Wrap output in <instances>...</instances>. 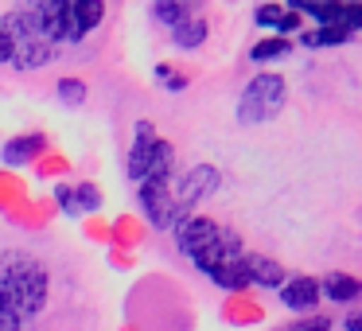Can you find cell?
Returning <instances> with one entry per match:
<instances>
[{"mask_svg":"<svg viewBox=\"0 0 362 331\" xmlns=\"http://www.w3.org/2000/svg\"><path fill=\"white\" fill-rule=\"evenodd\" d=\"M156 16L164 20V24H172V28L183 24V8H180V4H156Z\"/></svg>","mask_w":362,"mask_h":331,"instance_id":"21","label":"cell"},{"mask_svg":"<svg viewBox=\"0 0 362 331\" xmlns=\"http://www.w3.org/2000/svg\"><path fill=\"white\" fill-rule=\"evenodd\" d=\"M203 40H206V24H203V20H183V24L175 28V43H180V47H199Z\"/></svg>","mask_w":362,"mask_h":331,"instance_id":"16","label":"cell"},{"mask_svg":"<svg viewBox=\"0 0 362 331\" xmlns=\"http://www.w3.org/2000/svg\"><path fill=\"white\" fill-rule=\"evenodd\" d=\"M323 292H327L331 300H339V304H346V300H354L362 292V284L354 281V277H346V273H331L327 281H323Z\"/></svg>","mask_w":362,"mask_h":331,"instance_id":"14","label":"cell"},{"mask_svg":"<svg viewBox=\"0 0 362 331\" xmlns=\"http://www.w3.org/2000/svg\"><path fill=\"white\" fill-rule=\"evenodd\" d=\"M296 331H327V320H323V315H320V320L304 323V327H296Z\"/></svg>","mask_w":362,"mask_h":331,"instance_id":"23","label":"cell"},{"mask_svg":"<svg viewBox=\"0 0 362 331\" xmlns=\"http://www.w3.org/2000/svg\"><path fill=\"white\" fill-rule=\"evenodd\" d=\"M35 20V28L43 32V40H78L74 35V24H71V4H63V0H40L35 8H28Z\"/></svg>","mask_w":362,"mask_h":331,"instance_id":"5","label":"cell"},{"mask_svg":"<svg viewBox=\"0 0 362 331\" xmlns=\"http://www.w3.org/2000/svg\"><path fill=\"white\" fill-rule=\"evenodd\" d=\"M59 94H63V102H74V105H78L82 98H86V86H82V82H71V79H66V82H59Z\"/></svg>","mask_w":362,"mask_h":331,"instance_id":"20","label":"cell"},{"mask_svg":"<svg viewBox=\"0 0 362 331\" xmlns=\"http://www.w3.org/2000/svg\"><path fill=\"white\" fill-rule=\"evenodd\" d=\"M141 203H144V211H148L152 226H175V219H183L180 207H175V199L168 195V183L164 180L141 183Z\"/></svg>","mask_w":362,"mask_h":331,"instance_id":"6","label":"cell"},{"mask_svg":"<svg viewBox=\"0 0 362 331\" xmlns=\"http://www.w3.org/2000/svg\"><path fill=\"white\" fill-rule=\"evenodd\" d=\"M59 207H63L66 214H82V211H94L102 199H98V191L90 187V183H78V187H59Z\"/></svg>","mask_w":362,"mask_h":331,"instance_id":"11","label":"cell"},{"mask_svg":"<svg viewBox=\"0 0 362 331\" xmlns=\"http://www.w3.org/2000/svg\"><path fill=\"white\" fill-rule=\"evenodd\" d=\"M281 105H284V79L281 74H257L238 102V121L242 125H265L281 113Z\"/></svg>","mask_w":362,"mask_h":331,"instance_id":"4","label":"cell"},{"mask_svg":"<svg viewBox=\"0 0 362 331\" xmlns=\"http://www.w3.org/2000/svg\"><path fill=\"white\" fill-rule=\"evenodd\" d=\"M346 331H362V312H358V315H351V320H346Z\"/></svg>","mask_w":362,"mask_h":331,"instance_id":"24","label":"cell"},{"mask_svg":"<svg viewBox=\"0 0 362 331\" xmlns=\"http://www.w3.org/2000/svg\"><path fill=\"white\" fill-rule=\"evenodd\" d=\"M284 51H288V40H265L250 51V59L253 63H265V59H276V55H284Z\"/></svg>","mask_w":362,"mask_h":331,"instance_id":"18","label":"cell"},{"mask_svg":"<svg viewBox=\"0 0 362 331\" xmlns=\"http://www.w3.org/2000/svg\"><path fill=\"white\" fill-rule=\"evenodd\" d=\"M0 292L12 300L16 315H35L47 300V273L24 257H0Z\"/></svg>","mask_w":362,"mask_h":331,"instance_id":"2","label":"cell"},{"mask_svg":"<svg viewBox=\"0 0 362 331\" xmlns=\"http://www.w3.org/2000/svg\"><path fill=\"white\" fill-rule=\"evenodd\" d=\"M245 281H257V284H269V289H281L284 284V273L281 265H273V261L265 257H245Z\"/></svg>","mask_w":362,"mask_h":331,"instance_id":"12","label":"cell"},{"mask_svg":"<svg viewBox=\"0 0 362 331\" xmlns=\"http://www.w3.org/2000/svg\"><path fill=\"white\" fill-rule=\"evenodd\" d=\"M292 8L312 12L315 20H323L327 28H339V32H354V28H362V4L351 8V4H308V0H300V4H292Z\"/></svg>","mask_w":362,"mask_h":331,"instance_id":"8","label":"cell"},{"mask_svg":"<svg viewBox=\"0 0 362 331\" xmlns=\"http://www.w3.org/2000/svg\"><path fill=\"white\" fill-rule=\"evenodd\" d=\"M105 16L102 0H82V4H71V24H74V35H86L98 20Z\"/></svg>","mask_w":362,"mask_h":331,"instance_id":"13","label":"cell"},{"mask_svg":"<svg viewBox=\"0 0 362 331\" xmlns=\"http://www.w3.org/2000/svg\"><path fill=\"white\" fill-rule=\"evenodd\" d=\"M0 32L8 35V43H12V63H16L20 71L47 66L51 55H55V43L43 40V32L35 28L32 12H8V16H4V24H0Z\"/></svg>","mask_w":362,"mask_h":331,"instance_id":"3","label":"cell"},{"mask_svg":"<svg viewBox=\"0 0 362 331\" xmlns=\"http://www.w3.org/2000/svg\"><path fill=\"white\" fill-rule=\"evenodd\" d=\"M281 300L288 308H312L320 300V281H312V277H292L288 284H281Z\"/></svg>","mask_w":362,"mask_h":331,"instance_id":"10","label":"cell"},{"mask_svg":"<svg viewBox=\"0 0 362 331\" xmlns=\"http://www.w3.org/2000/svg\"><path fill=\"white\" fill-rule=\"evenodd\" d=\"M40 149H43V137H20V141L4 144V160H8V164H24V160H32Z\"/></svg>","mask_w":362,"mask_h":331,"instance_id":"15","label":"cell"},{"mask_svg":"<svg viewBox=\"0 0 362 331\" xmlns=\"http://www.w3.org/2000/svg\"><path fill=\"white\" fill-rule=\"evenodd\" d=\"M0 63H12V43L4 32H0Z\"/></svg>","mask_w":362,"mask_h":331,"instance_id":"22","label":"cell"},{"mask_svg":"<svg viewBox=\"0 0 362 331\" xmlns=\"http://www.w3.org/2000/svg\"><path fill=\"white\" fill-rule=\"evenodd\" d=\"M0 331H20V315L4 292H0Z\"/></svg>","mask_w":362,"mask_h":331,"instance_id":"19","label":"cell"},{"mask_svg":"<svg viewBox=\"0 0 362 331\" xmlns=\"http://www.w3.org/2000/svg\"><path fill=\"white\" fill-rule=\"evenodd\" d=\"M175 234H180V250L187 253L199 269H206L211 277L218 273L226 261L242 257V253H238V238L222 234L211 219H195V214H191V219H180L175 222Z\"/></svg>","mask_w":362,"mask_h":331,"instance_id":"1","label":"cell"},{"mask_svg":"<svg viewBox=\"0 0 362 331\" xmlns=\"http://www.w3.org/2000/svg\"><path fill=\"white\" fill-rule=\"evenodd\" d=\"M214 187H218V172H214L211 164L191 168V172L180 180V195H175V207H180V214L187 211V207H195L199 199H206Z\"/></svg>","mask_w":362,"mask_h":331,"instance_id":"7","label":"cell"},{"mask_svg":"<svg viewBox=\"0 0 362 331\" xmlns=\"http://www.w3.org/2000/svg\"><path fill=\"white\" fill-rule=\"evenodd\" d=\"M351 32H339V28H320V32H308L304 43L308 47H327V43H346Z\"/></svg>","mask_w":362,"mask_h":331,"instance_id":"17","label":"cell"},{"mask_svg":"<svg viewBox=\"0 0 362 331\" xmlns=\"http://www.w3.org/2000/svg\"><path fill=\"white\" fill-rule=\"evenodd\" d=\"M156 149H160V141L152 137V125H148V121H141L136 144H133V152H129V175H133L136 183L148 180V168H152V160H156Z\"/></svg>","mask_w":362,"mask_h":331,"instance_id":"9","label":"cell"}]
</instances>
